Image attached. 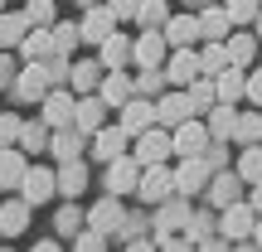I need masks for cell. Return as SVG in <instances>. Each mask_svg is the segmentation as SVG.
Segmentation results:
<instances>
[{
  "label": "cell",
  "instance_id": "7c38bea8",
  "mask_svg": "<svg viewBox=\"0 0 262 252\" xmlns=\"http://www.w3.org/2000/svg\"><path fill=\"white\" fill-rule=\"evenodd\" d=\"M165 54H170V44H165L160 29H146L141 39H131V63H136V68H160Z\"/></svg>",
  "mask_w": 262,
  "mask_h": 252
},
{
  "label": "cell",
  "instance_id": "6f0895ef",
  "mask_svg": "<svg viewBox=\"0 0 262 252\" xmlns=\"http://www.w3.org/2000/svg\"><path fill=\"white\" fill-rule=\"evenodd\" d=\"M228 252H262L257 243H248V238H243V243H238V247H228Z\"/></svg>",
  "mask_w": 262,
  "mask_h": 252
},
{
  "label": "cell",
  "instance_id": "f35d334b",
  "mask_svg": "<svg viewBox=\"0 0 262 252\" xmlns=\"http://www.w3.org/2000/svg\"><path fill=\"white\" fill-rule=\"evenodd\" d=\"M54 54H73L78 44H83V34H78V25H68V19H54Z\"/></svg>",
  "mask_w": 262,
  "mask_h": 252
},
{
  "label": "cell",
  "instance_id": "ac0fdd59",
  "mask_svg": "<svg viewBox=\"0 0 262 252\" xmlns=\"http://www.w3.org/2000/svg\"><path fill=\"white\" fill-rule=\"evenodd\" d=\"M73 102H78V97L73 93H68V87H49V93H44V102H39V107H44V122L49 126H73Z\"/></svg>",
  "mask_w": 262,
  "mask_h": 252
},
{
  "label": "cell",
  "instance_id": "db71d44e",
  "mask_svg": "<svg viewBox=\"0 0 262 252\" xmlns=\"http://www.w3.org/2000/svg\"><path fill=\"white\" fill-rule=\"evenodd\" d=\"M194 252H228V238H209V243H194Z\"/></svg>",
  "mask_w": 262,
  "mask_h": 252
},
{
  "label": "cell",
  "instance_id": "44dd1931",
  "mask_svg": "<svg viewBox=\"0 0 262 252\" xmlns=\"http://www.w3.org/2000/svg\"><path fill=\"white\" fill-rule=\"evenodd\" d=\"M29 214H34V204H29L25 194H19V199H5V204H0V233H5V238H19L29 228Z\"/></svg>",
  "mask_w": 262,
  "mask_h": 252
},
{
  "label": "cell",
  "instance_id": "d6986e66",
  "mask_svg": "<svg viewBox=\"0 0 262 252\" xmlns=\"http://www.w3.org/2000/svg\"><path fill=\"white\" fill-rule=\"evenodd\" d=\"M54 189H58L63 199H78V194L88 189V165H83V155H78V160H63V165L54 170Z\"/></svg>",
  "mask_w": 262,
  "mask_h": 252
},
{
  "label": "cell",
  "instance_id": "83f0119b",
  "mask_svg": "<svg viewBox=\"0 0 262 252\" xmlns=\"http://www.w3.org/2000/svg\"><path fill=\"white\" fill-rule=\"evenodd\" d=\"M97 97H102L107 107H122L126 97H136V83H131V78L122 73V68H112V73H107L102 83H97Z\"/></svg>",
  "mask_w": 262,
  "mask_h": 252
},
{
  "label": "cell",
  "instance_id": "277c9868",
  "mask_svg": "<svg viewBox=\"0 0 262 252\" xmlns=\"http://www.w3.org/2000/svg\"><path fill=\"white\" fill-rule=\"evenodd\" d=\"M44 93H49L44 63H25L15 73V83H10V97H15V102H44Z\"/></svg>",
  "mask_w": 262,
  "mask_h": 252
},
{
  "label": "cell",
  "instance_id": "e575fe53",
  "mask_svg": "<svg viewBox=\"0 0 262 252\" xmlns=\"http://www.w3.org/2000/svg\"><path fill=\"white\" fill-rule=\"evenodd\" d=\"M97 83H102V63H73L68 68V87L73 93H97Z\"/></svg>",
  "mask_w": 262,
  "mask_h": 252
},
{
  "label": "cell",
  "instance_id": "7402d4cb",
  "mask_svg": "<svg viewBox=\"0 0 262 252\" xmlns=\"http://www.w3.org/2000/svg\"><path fill=\"white\" fill-rule=\"evenodd\" d=\"M160 34H165L170 49H189L199 39V15H170L165 25H160Z\"/></svg>",
  "mask_w": 262,
  "mask_h": 252
},
{
  "label": "cell",
  "instance_id": "5bb4252c",
  "mask_svg": "<svg viewBox=\"0 0 262 252\" xmlns=\"http://www.w3.org/2000/svg\"><path fill=\"white\" fill-rule=\"evenodd\" d=\"M141 179V160L136 155H117L107 160V194H131Z\"/></svg>",
  "mask_w": 262,
  "mask_h": 252
},
{
  "label": "cell",
  "instance_id": "6da1fadb",
  "mask_svg": "<svg viewBox=\"0 0 262 252\" xmlns=\"http://www.w3.org/2000/svg\"><path fill=\"white\" fill-rule=\"evenodd\" d=\"M156 214H150V228H156V238H170V233H185V223H189V199L185 194H170V199H160V204H150Z\"/></svg>",
  "mask_w": 262,
  "mask_h": 252
},
{
  "label": "cell",
  "instance_id": "7a4b0ae2",
  "mask_svg": "<svg viewBox=\"0 0 262 252\" xmlns=\"http://www.w3.org/2000/svg\"><path fill=\"white\" fill-rule=\"evenodd\" d=\"M131 155H136L141 165H165V160L175 155L170 131H165V126H146L141 136H131Z\"/></svg>",
  "mask_w": 262,
  "mask_h": 252
},
{
  "label": "cell",
  "instance_id": "603a6c76",
  "mask_svg": "<svg viewBox=\"0 0 262 252\" xmlns=\"http://www.w3.org/2000/svg\"><path fill=\"white\" fill-rule=\"evenodd\" d=\"M243 83H248V73H243V68H233V63H224V68H219V73H214V97H219V102H243Z\"/></svg>",
  "mask_w": 262,
  "mask_h": 252
},
{
  "label": "cell",
  "instance_id": "f907efd6",
  "mask_svg": "<svg viewBox=\"0 0 262 252\" xmlns=\"http://www.w3.org/2000/svg\"><path fill=\"white\" fill-rule=\"evenodd\" d=\"M243 97H248L253 107H262V68H257V73H248V83H243Z\"/></svg>",
  "mask_w": 262,
  "mask_h": 252
},
{
  "label": "cell",
  "instance_id": "484cf974",
  "mask_svg": "<svg viewBox=\"0 0 262 252\" xmlns=\"http://www.w3.org/2000/svg\"><path fill=\"white\" fill-rule=\"evenodd\" d=\"M19 54H25V63H44V58L54 54V29L29 25V34L19 39Z\"/></svg>",
  "mask_w": 262,
  "mask_h": 252
},
{
  "label": "cell",
  "instance_id": "11a10c76",
  "mask_svg": "<svg viewBox=\"0 0 262 252\" xmlns=\"http://www.w3.org/2000/svg\"><path fill=\"white\" fill-rule=\"evenodd\" d=\"M10 83H15V63L0 54V87H10Z\"/></svg>",
  "mask_w": 262,
  "mask_h": 252
},
{
  "label": "cell",
  "instance_id": "ffe728a7",
  "mask_svg": "<svg viewBox=\"0 0 262 252\" xmlns=\"http://www.w3.org/2000/svg\"><path fill=\"white\" fill-rule=\"evenodd\" d=\"M204 189H209V204H214V209H224V204H238V199H243V179H238V170H233V175L214 170Z\"/></svg>",
  "mask_w": 262,
  "mask_h": 252
},
{
  "label": "cell",
  "instance_id": "d590c367",
  "mask_svg": "<svg viewBox=\"0 0 262 252\" xmlns=\"http://www.w3.org/2000/svg\"><path fill=\"white\" fill-rule=\"evenodd\" d=\"M136 83V97H160L170 87V78H165V68H141V78H131Z\"/></svg>",
  "mask_w": 262,
  "mask_h": 252
},
{
  "label": "cell",
  "instance_id": "9a60e30c",
  "mask_svg": "<svg viewBox=\"0 0 262 252\" xmlns=\"http://www.w3.org/2000/svg\"><path fill=\"white\" fill-rule=\"evenodd\" d=\"M102 122H107V102H102L97 93H83V97L73 102V131H83V136H93V131L102 126Z\"/></svg>",
  "mask_w": 262,
  "mask_h": 252
},
{
  "label": "cell",
  "instance_id": "6125c7cd",
  "mask_svg": "<svg viewBox=\"0 0 262 252\" xmlns=\"http://www.w3.org/2000/svg\"><path fill=\"white\" fill-rule=\"evenodd\" d=\"M189 5H199V10H204V5H214V0H189Z\"/></svg>",
  "mask_w": 262,
  "mask_h": 252
},
{
  "label": "cell",
  "instance_id": "7dc6e473",
  "mask_svg": "<svg viewBox=\"0 0 262 252\" xmlns=\"http://www.w3.org/2000/svg\"><path fill=\"white\" fill-rule=\"evenodd\" d=\"M73 252H107V238L93 233V228H83V233H73Z\"/></svg>",
  "mask_w": 262,
  "mask_h": 252
},
{
  "label": "cell",
  "instance_id": "4fadbf2b",
  "mask_svg": "<svg viewBox=\"0 0 262 252\" xmlns=\"http://www.w3.org/2000/svg\"><path fill=\"white\" fill-rule=\"evenodd\" d=\"M19 194L29 199V204H49V199L58 194L54 189V170H44V165H34V160H29V170H25V179H19Z\"/></svg>",
  "mask_w": 262,
  "mask_h": 252
},
{
  "label": "cell",
  "instance_id": "94428289",
  "mask_svg": "<svg viewBox=\"0 0 262 252\" xmlns=\"http://www.w3.org/2000/svg\"><path fill=\"white\" fill-rule=\"evenodd\" d=\"M253 25H257V39H262V10H257V19H253Z\"/></svg>",
  "mask_w": 262,
  "mask_h": 252
},
{
  "label": "cell",
  "instance_id": "e0dca14e",
  "mask_svg": "<svg viewBox=\"0 0 262 252\" xmlns=\"http://www.w3.org/2000/svg\"><path fill=\"white\" fill-rule=\"evenodd\" d=\"M112 29H117V15L107 10V0H102V5H88V10H83V25H78V34H83L88 44H102Z\"/></svg>",
  "mask_w": 262,
  "mask_h": 252
},
{
  "label": "cell",
  "instance_id": "bcb514c9",
  "mask_svg": "<svg viewBox=\"0 0 262 252\" xmlns=\"http://www.w3.org/2000/svg\"><path fill=\"white\" fill-rule=\"evenodd\" d=\"M224 63H228L224 44H204V49H199V73H209V78H214V73H219Z\"/></svg>",
  "mask_w": 262,
  "mask_h": 252
},
{
  "label": "cell",
  "instance_id": "680465c9",
  "mask_svg": "<svg viewBox=\"0 0 262 252\" xmlns=\"http://www.w3.org/2000/svg\"><path fill=\"white\" fill-rule=\"evenodd\" d=\"M29 252H63V247H58V243H34Z\"/></svg>",
  "mask_w": 262,
  "mask_h": 252
},
{
  "label": "cell",
  "instance_id": "e7e4bbea",
  "mask_svg": "<svg viewBox=\"0 0 262 252\" xmlns=\"http://www.w3.org/2000/svg\"><path fill=\"white\" fill-rule=\"evenodd\" d=\"M0 5H5V0H0Z\"/></svg>",
  "mask_w": 262,
  "mask_h": 252
},
{
  "label": "cell",
  "instance_id": "03108f58",
  "mask_svg": "<svg viewBox=\"0 0 262 252\" xmlns=\"http://www.w3.org/2000/svg\"><path fill=\"white\" fill-rule=\"evenodd\" d=\"M0 10H5V5H0Z\"/></svg>",
  "mask_w": 262,
  "mask_h": 252
},
{
  "label": "cell",
  "instance_id": "5b68a950",
  "mask_svg": "<svg viewBox=\"0 0 262 252\" xmlns=\"http://www.w3.org/2000/svg\"><path fill=\"white\" fill-rule=\"evenodd\" d=\"M209 126L199 122V117H185L175 131H170V146H175V155H204V146H209Z\"/></svg>",
  "mask_w": 262,
  "mask_h": 252
},
{
  "label": "cell",
  "instance_id": "2e32d148",
  "mask_svg": "<svg viewBox=\"0 0 262 252\" xmlns=\"http://www.w3.org/2000/svg\"><path fill=\"white\" fill-rule=\"evenodd\" d=\"M126 146H131V136H126V131L122 126H97L93 131V160H102V165H107V160H117V155H126Z\"/></svg>",
  "mask_w": 262,
  "mask_h": 252
},
{
  "label": "cell",
  "instance_id": "3957f363",
  "mask_svg": "<svg viewBox=\"0 0 262 252\" xmlns=\"http://www.w3.org/2000/svg\"><path fill=\"white\" fill-rule=\"evenodd\" d=\"M253 223H257V209L248 204V199H238V204H224V209H219V233H224L228 243L253 238Z\"/></svg>",
  "mask_w": 262,
  "mask_h": 252
},
{
  "label": "cell",
  "instance_id": "f1b7e54d",
  "mask_svg": "<svg viewBox=\"0 0 262 252\" xmlns=\"http://www.w3.org/2000/svg\"><path fill=\"white\" fill-rule=\"evenodd\" d=\"M97 63H102L107 73H112V68H122V63H131V39L112 29V34H107L102 44H97Z\"/></svg>",
  "mask_w": 262,
  "mask_h": 252
},
{
  "label": "cell",
  "instance_id": "d4e9b609",
  "mask_svg": "<svg viewBox=\"0 0 262 252\" xmlns=\"http://www.w3.org/2000/svg\"><path fill=\"white\" fill-rule=\"evenodd\" d=\"M257 49H262V39H257V34H228V39H224V54H228V63H233V68H243V73L253 68Z\"/></svg>",
  "mask_w": 262,
  "mask_h": 252
},
{
  "label": "cell",
  "instance_id": "816d5d0a",
  "mask_svg": "<svg viewBox=\"0 0 262 252\" xmlns=\"http://www.w3.org/2000/svg\"><path fill=\"white\" fill-rule=\"evenodd\" d=\"M156 243H160V252H194L189 238H175V233H170V238H156Z\"/></svg>",
  "mask_w": 262,
  "mask_h": 252
},
{
  "label": "cell",
  "instance_id": "74e56055",
  "mask_svg": "<svg viewBox=\"0 0 262 252\" xmlns=\"http://www.w3.org/2000/svg\"><path fill=\"white\" fill-rule=\"evenodd\" d=\"M233 141H243V146L262 141V112H238V122H233Z\"/></svg>",
  "mask_w": 262,
  "mask_h": 252
},
{
  "label": "cell",
  "instance_id": "b9f144b4",
  "mask_svg": "<svg viewBox=\"0 0 262 252\" xmlns=\"http://www.w3.org/2000/svg\"><path fill=\"white\" fill-rule=\"evenodd\" d=\"M214 228H219V218H214V214H189L185 238H189V243H209V238H214Z\"/></svg>",
  "mask_w": 262,
  "mask_h": 252
},
{
  "label": "cell",
  "instance_id": "9c48e42d",
  "mask_svg": "<svg viewBox=\"0 0 262 252\" xmlns=\"http://www.w3.org/2000/svg\"><path fill=\"white\" fill-rule=\"evenodd\" d=\"M160 68H165L170 87H189V83L199 78V54H194V44H189V49H170Z\"/></svg>",
  "mask_w": 262,
  "mask_h": 252
},
{
  "label": "cell",
  "instance_id": "ba28073f",
  "mask_svg": "<svg viewBox=\"0 0 262 252\" xmlns=\"http://www.w3.org/2000/svg\"><path fill=\"white\" fill-rule=\"evenodd\" d=\"M209 175H214V170L204 165V155H180V170H175V194L194 199L199 189L209 185Z\"/></svg>",
  "mask_w": 262,
  "mask_h": 252
},
{
  "label": "cell",
  "instance_id": "8992f818",
  "mask_svg": "<svg viewBox=\"0 0 262 252\" xmlns=\"http://www.w3.org/2000/svg\"><path fill=\"white\" fill-rule=\"evenodd\" d=\"M122 218H126V209H122V194H102L97 199L93 209H88V228H93V233H117V228H122Z\"/></svg>",
  "mask_w": 262,
  "mask_h": 252
},
{
  "label": "cell",
  "instance_id": "681fc988",
  "mask_svg": "<svg viewBox=\"0 0 262 252\" xmlns=\"http://www.w3.org/2000/svg\"><path fill=\"white\" fill-rule=\"evenodd\" d=\"M107 10H112V15H117V25H122V19H136L141 0H107Z\"/></svg>",
  "mask_w": 262,
  "mask_h": 252
},
{
  "label": "cell",
  "instance_id": "52a82bcc",
  "mask_svg": "<svg viewBox=\"0 0 262 252\" xmlns=\"http://www.w3.org/2000/svg\"><path fill=\"white\" fill-rule=\"evenodd\" d=\"M146 175L136 179V194L146 199V204H160V199H170L175 194V170H165V165H141Z\"/></svg>",
  "mask_w": 262,
  "mask_h": 252
},
{
  "label": "cell",
  "instance_id": "7bdbcfd3",
  "mask_svg": "<svg viewBox=\"0 0 262 252\" xmlns=\"http://www.w3.org/2000/svg\"><path fill=\"white\" fill-rule=\"evenodd\" d=\"M257 10H262V0H224L228 25H248V19H257Z\"/></svg>",
  "mask_w": 262,
  "mask_h": 252
},
{
  "label": "cell",
  "instance_id": "60d3db41",
  "mask_svg": "<svg viewBox=\"0 0 262 252\" xmlns=\"http://www.w3.org/2000/svg\"><path fill=\"white\" fill-rule=\"evenodd\" d=\"M136 19H141V29H160L170 19V5H165V0H141Z\"/></svg>",
  "mask_w": 262,
  "mask_h": 252
},
{
  "label": "cell",
  "instance_id": "1f68e13d",
  "mask_svg": "<svg viewBox=\"0 0 262 252\" xmlns=\"http://www.w3.org/2000/svg\"><path fill=\"white\" fill-rule=\"evenodd\" d=\"M25 34H29L25 10H0V49H15Z\"/></svg>",
  "mask_w": 262,
  "mask_h": 252
},
{
  "label": "cell",
  "instance_id": "f546056e",
  "mask_svg": "<svg viewBox=\"0 0 262 252\" xmlns=\"http://www.w3.org/2000/svg\"><path fill=\"white\" fill-rule=\"evenodd\" d=\"M233 122H238V107L233 102H214L204 112V126H209V136H214V141H228V136H233Z\"/></svg>",
  "mask_w": 262,
  "mask_h": 252
},
{
  "label": "cell",
  "instance_id": "4316f807",
  "mask_svg": "<svg viewBox=\"0 0 262 252\" xmlns=\"http://www.w3.org/2000/svg\"><path fill=\"white\" fill-rule=\"evenodd\" d=\"M228 15H224V5H204L199 10V39H204V44H224L228 39Z\"/></svg>",
  "mask_w": 262,
  "mask_h": 252
},
{
  "label": "cell",
  "instance_id": "30bf717a",
  "mask_svg": "<svg viewBox=\"0 0 262 252\" xmlns=\"http://www.w3.org/2000/svg\"><path fill=\"white\" fill-rule=\"evenodd\" d=\"M185 117H194V107H189V97H185V87H170V93H160L156 97V126H165V131H175Z\"/></svg>",
  "mask_w": 262,
  "mask_h": 252
},
{
  "label": "cell",
  "instance_id": "ab89813d",
  "mask_svg": "<svg viewBox=\"0 0 262 252\" xmlns=\"http://www.w3.org/2000/svg\"><path fill=\"white\" fill-rule=\"evenodd\" d=\"M238 179H243V185L262 179V141H253V146L243 150V160H238Z\"/></svg>",
  "mask_w": 262,
  "mask_h": 252
},
{
  "label": "cell",
  "instance_id": "be15d7a7",
  "mask_svg": "<svg viewBox=\"0 0 262 252\" xmlns=\"http://www.w3.org/2000/svg\"><path fill=\"white\" fill-rule=\"evenodd\" d=\"M88 5H102V0H83V10H88Z\"/></svg>",
  "mask_w": 262,
  "mask_h": 252
},
{
  "label": "cell",
  "instance_id": "f5cc1de1",
  "mask_svg": "<svg viewBox=\"0 0 262 252\" xmlns=\"http://www.w3.org/2000/svg\"><path fill=\"white\" fill-rule=\"evenodd\" d=\"M126 252H160V243H156V238H131Z\"/></svg>",
  "mask_w": 262,
  "mask_h": 252
},
{
  "label": "cell",
  "instance_id": "8fae6325",
  "mask_svg": "<svg viewBox=\"0 0 262 252\" xmlns=\"http://www.w3.org/2000/svg\"><path fill=\"white\" fill-rule=\"evenodd\" d=\"M117 112H122V122H117V126H122L126 136H141L146 126H156V97H126Z\"/></svg>",
  "mask_w": 262,
  "mask_h": 252
},
{
  "label": "cell",
  "instance_id": "91938a15",
  "mask_svg": "<svg viewBox=\"0 0 262 252\" xmlns=\"http://www.w3.org/2000/svg\"><path fill=\"white\" fill-rule=\"evenodd\" d=\"M253 243L262 247V214H257V223H253Z\"/></svg>",
  "mask_w": 262,
  "mask_h": 252
},
{
  "label": "cell",
  "instance_id": "836d02e7",
  "mask_svg": "<svg viewBox=\"0 0 262 252\" xmlns=\"http://www.w3.org/2000/svg\"><path fill=\"white\" fill-rule=\"evenodd\" d=\"M185 97H189V107H194V117H204L209 107L219 102V97H214V78H209V73H199L194 83L185 87Z\"/></svg>",
  "mask_w": 262,
  "mask_h": 252
},
{
  "label": "cell",
  "instance_id": "8d00e7d4",
  "mask_svg": "<svg viewBox=\"0 0 262 252\" xmlns=\"http://www.w3.org/2000/svg\"><path fill=\"white\" fill-rule=\"evenodd\" d=\"M54 223H58V233H68V238H73V233H83V228H88V214L73 204V199H68V204L54 214Z\"/></svg>",
  "mask_w": 262,
  "mask_h": 252
},
{
  "label": "cell",
  "instance_id": "d6a6232c",
  "mask_svg": "<svg viewBox=\"0 0 262 252\" xmlns=\"http://www.w3.org/2000/svg\"><path fill=\"white\" fill-rule=\"evenodd\" d=\"M49 126L44 117H39V122H25L19 126V150H25V155H39V150H49Z\"/></svg>",
  "mask_w": 262,
  "mask_h": 252
},
{
  "label": "cell",
  "instance_id": "ee69618b",
  "mask_svg": "<svg viewBox=\"0 0 262 252\" xmlns=\"http://www.w3.org/2000/svg\"><path fill=\"white\" fill-rule=\"evenodd\" d=\"M68 54H49L44 58V73H49V87H68Z\"/></svg>",
  "mask_w": 262,
  "mask_h": 252
},
{
  "label": "cell",
  "instance_id": "cb8c5ba5",
  "mask_svg": "<svg viewBox=\"0 0 262 252\" xmlns=\"http://www.w3.org/2000/svg\"><path fill=\"white\" fill-rule=\"evenodd\" d=\"M25 170H29L25 150H19V146H0V189H19Z\"/></svg>",
  "mask_w": 262,
  "mask_h": 252
},
{
  "label": "cell",
  "instance_id": "f6af8a7d",
  "mask_svg": "<svg viewBox=\"0 0 262 252\" xmlns=\"http://www.w3.org/2000/svg\"><path fill=\"white\" fill-rule=\"evenodd\" d=\"M25 19H29V25H54V19H58V10H54V0H29V5H25Z\"/></svg>",
  "mask_w": 262,
  "mask_h": 252
},
{
  "label": "cell",
  "instance_id": "c3c4849f",
  "mask_svg": "<svg viewBox=\"0 0 262 252\" xmlns=\"http://www.w3.org/2000/svg\"><path fill=\"white\" fill-rule=\"evenodd\" d=\"M19 117L15 112H0V146H19Z\"/></svg>",
  "mask_w": 262,
  "mask_h": 252
},
{
  "label": "cell",
  "instance_id": "9f6ffc18",
  "mask_svg": "<svg viewBox=\"0 0 262 252\" xmlns=\"http://www.w3.org/2000/svg\"><path fill=\"white\" fill-rule=\"evenodd\" d=\"M248 204L262 214V179H253V185H248Z\"/></svg>",
  "mask_w": 262,
  "mask_h": 252
},
{
  "label": "cell",
  "instance_id": "4dcf8cb0",
  "mask_svg": "<svg viewBox=\"0 0 262 252\" xmlns=\"http://www.w3.org/2000/svg\"><path fill=\"white\" fill-rule=\"evenodd\" d=\"M49 150L58 155V165H63V160H78V155H83V131H73V126L49 131Z\"/></svg>",
  "mask_w": 262,
  "mask_h": 252
}]
</instances>
